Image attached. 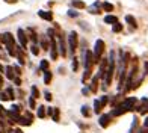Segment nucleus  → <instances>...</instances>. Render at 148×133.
I'll use <instances>...</instances> for the list:
<instances>
[{
    "mask_svg": "<svg viewBox=\"0 0 148 133\" xmlns=\"http://www.w3.org/2000/svg\"><path fill=\"white\" fill-rule=\"evenodd\" d=\"M50 35V39H51V43H50V56L53 61H56L58 59V45H56V39H55V32H53L51 29H49V32H47Z\"/></svg>",
    "mask_w": 148,
    "mask_h": 133,
    "instance_id": "7ed1b4c3",
    "label": "nucleus"
},
{
    "mask_svg": "<svg viewBox=\"0 0 148 133\" xmlns=\"http://www.w3.org/2000/svg\"><path fill=\"white\" fill-rule=\"evenodd\" d=\"M68 15L70 17H77L79 14H77V12H74V11H68Z\"/></svg>",
    "mask_w": 148,
    "mask_h": 133,
    "instance_id": "473e14b6",
    "label": "nucleus"
},
{
    "mask_svg": "<svg viewBox=\"0 0 148 133\" xmlns=\"http://www.w3.org/2000/svg\"><path fill=\"white\" fill-rule=\"evenodd\" d=\"M50 82H51V73L47 70V71H44V83L49 85Z\"/></svg>",
    "mask_w": 148,
    "mask_h": 133,
    "instance_id": "412c9836",
    "label": "nucleus"
},
{
    "mask_svg": "<svg viewBox=\"0 0 148 133\" xmlns=\"http://www.w3.org/2000/svg\"><path fill=\"white\" fill-rule=\"evenodd\" d=\"M100 125H101V127H107V125H109V123H110V115H101L100 117Z\"/></svg>",
    "mask_w": 148,
    "mask_h": 133,
    "instance_id": "f8f14e48",
    "label": "nucleus"
},
{
    "mask_svg": "<svg viewBox=\"0 0 148 133\" xmlns=\"http://www.w3.org/2000/svg\"><path fill=\"white\" fill-rule=\"evenodd\" d=\"M6 95H8V98H14V91H12V89H6Z\"/></svg>",
    "mask_w": 148,
    "mask_h": 133,
    "instance_id": "7c9ffc66",
    "label": "nucleus"
},
{
    "mask_svg": "<svg viewBox=\"0 0 148 133\" xmlns=\"http://www.w3.org/2000/svg\"><path fill=\"white\" fill-rule=\"evenodd\" d=\"M14 82H15L17 85H20V83H21V80H20V79H18V77H14Z\"/></svg>",
    "mask_w": 148,
    "mask_h": 133,
    "instance_id": "e433bc0d",
    "label": "nucleus"
},
{
    "mask_svg": "<svg viewBox=\"0 0 148 133\" xmlns=\"http://www.w3.org/2000/svg\"><path fill=\"white\" fill-rule=\"evenodd\" d=\"M45 100H49V101L51 100V94H50V92H45Z\"/></svg>",
    "mask_w": 148,
    "mask_h": 133,
    "instance_id": "72a5a7b5",
    "label": "nucleus"
},
{
    "mask_svg": "<svg viewBox=\"0 0 148 133\" xmlns=\"http://www.w3.org/2000/svg\"><path fill=\"white\" fill-rule=\"evenodd\" d=\"M103 9H104L106 12H112V11H113V5L109 3V2H104V3H103Z\"/></svg>",
    "mask_w": 148,
    "mask_h": 133,
    "instance_id": "4be33fe9",
    "label": "nucleus"
},
{
    "mask_svg": "<svg viewBox=\"0 0 148 133\" xmlns=\"http://www.w3.org/2000/svg\"><path fill=\"white\" fill-rule=\"evenodd\" d=\"M41 45L44 47V50H47V49H49V44H47L45 41H42V43H41Z\"/></svg>",
    "mask_w": 148,
    "mask_h": 133,
    "instance_id": "f704fd0d",
    "label": "nucleus"
},
{
    "mask_svg": "<svg viewBox=\"0 0 148 133\" xmlns=\"http://www.w3.org/2000/svg\"><path fill=\"white\" fill-rule=\"evenodd\" d=\"M125 21L129 23L130 26H133L134 29L138 27V24H136V20H134V17H132V15H125Z\"/></svg>",
    "mask_w": 148,
    "mask_h": 133,
    "instance_id": "a211bd4d",
    "label": "nucleus"
},
{
    "mask_svg": "<svg viewBox=\"0 0 148 133\" xmlns=\"http://www.w3.org/2000/svg\"><path fill=\"white\" fill-rule=\"evenodd\" d=\"M32 97L33 98H38L39 97V91H38L36 86H32Z\"/></svg>",
    "mask_w": 148,
    "mask_h": 133,
    "instance_id": "a878e982",
    "label": "nucleus"
},
{
    "mask_svg": "<svg viewBox=\"0 0 148 133\" xmlns=\"http://www.w3.org/2000/svg\"><path fill=\"white\" fill-rule=\"evenodd\" d=\"M85 70H92V65L95 64L94 61V53L92 51H85Z\"/></svg>",
    "mask_w": 148,
    "mask_h": 133,
    "instance_id": "39448f33",
    "label": "nucleus"
},
{
    "mask_svg": "<svg viewBox=\"0 0 148 133\" xmlns=\"http://www.w3.org/2000/svg\"><path fill=\"white\" fill-rule=\"evenodd\" d=\"M74 8H77V9H83V8H86V5L83 3V2H80V0H73V3H71Z\"/></svg>",
    "mask_w": 148,
    "mask_h": 133,
    "instance_id": "6ab92c4d",
    "label": "nucleus"
},
{
    "mask_svg": "<svg viewBox=\"0 0 148 133\" xmlns=\"http://www.w3.org/2000/svg\"><path fill=\"white\" fill-rule=\"evenodd\" d=\"M68 47H70V50L73 53L76 51V49H77V33L76 32L70 33V36H68Z\"/></svg>",
    "mask_w": 148,
    "mask_h": 133,
    "instance_id": "423d86ee",
    "label": "nucleus"
},
{
    "mask_svg": "<svg viewBox=\"0 0 148 133\" xmlns=\"http://www.w3.org/2000/svg\"><path fill=\"white\" fill-rule=\"evenodd\" d=\"M30 49H32V55H35V56H36L38 53H39V49H38V45H32Z\"/></svg>",
    "mask_w": 148,
    "mask_h": 133,
    "instance_id": "c756f323",
    "label": "nucleus"
},
{
    "mask_svg": "<svg viewBox=\"0 0 148 133\" xmlns=\"http://www.w3.org/2000/svg\"><path fill=\"white\" fill-rule=\"evenodd\" d=\"M103 51H104V41L103 39H98V41L95 43V45H94V61H95V64L100 62Z\"/></svg>",
    "mask_w": 148,
    "mask_h": 133,
    "instance_id": "f03ea898",
    "label": "nucleus"
},
{
    "mask_svg": "<svg viewBox=\"0 0 148 133\" xmlns=\"http://www.w3.org/2000/svg\"><path fill=\"white\" fill-rule=\"evenodd\" d=\"M5 2H8V3H15L17 0H5Z\"/></svg>",
    "mask_w": 148,
    "mask_h": 133,
    "instance_id": "58836bf2",
    "label": "nucleus"
},
{
    "mask_svg": "<svg viewBox=\"0 0 148 133\" xmlns=\"http://www.w3.org/2000/svg\"><path fill=\"white\" fill-rule=\"evenodd\" d=\"M3 71H5V68L2 66V64H0V73H3Z\"/></svg>",
    "mask_w": 148,
    "mask_h": 133,
    "instance_id": "a19ab883",
    "label": "nucleus"
},
{
    "mask_svg": "<svg viewBox=\"0 0 148 133\" xmlns=\"http://www.w3.org/2000/svg\"><path fill=\"white\" fill-rule=\"evenodd\" d=\"M104 23H107V24H115V23H118V18H116L115 15H106V17H104Z\"/></svg>",
    "mask_w": 148,
    "mask_h": 133,
    "instance_id": "2eb2a0df",
    "label": "nucleus"
},
{
    "mask_svg": "<svg viewBox=\"0 0 148 133\" xmlns=\"http://www.w3.org/2000/svg\"><path fill=\"white\" fill-rule=\"evenodd\" d=\"M5 71H6V76H8L9 80H14V68L12 66H6Z\"/></svg>",
    "mask_w": 148,
    "mask_h": 133,
    "instance_id": "f3484780",
    "label": "nucleus"
},
{
    "mask_svg": "<svg viewBox=\"0 0 148 133\" xmlns=\"http://www.w3.org/2000/svg\"><path fill=\"white\" fill-rule=\"evenodd\" d=\"M107 101H109V97L107 95H103V97H100V100H95V101H94V112L100 114V112L103 110V108L107 104Z\"/></svg>",
    "mask_w": 148,
    "mask_h": 133,
    "instance_id": "20e7f679",
    "label": "nucleus"
},
{
    "mask_svg": "<svg viewBox=\"0 0 148 133\" xmlns=\"http://www.w3.org/2000/svg\"><path fill=\"white\" fill-rule=\"evenodd\" d=\"M0 49H2V43H0Z\"/></svg>",
    "mask_w": 148,
    "mask_h": 133,
    "instance_id": "79ce46f5",
    "label": "nucleus"
},
{
    "mask_svg": "<svg viewBox=\"0 0 148 133\" xmlns=\"http://www.w3.org/2000/svg\"><path fill=\"white\" fill-rule=\"evenodd\" d=\"M77 66H79V64H77V59H73V70L76 71V70H77Z\"/></svg>",
    "mask_w": 148,
    "mask_h": 133,
    "instance_id": "2f4dec72",
    "label": "nucleus"
},
{
    "mask_svg": "<svg viewBox=\"0 0 148 133\" xmlns=\"http://www.w3.org/2000/svg\"><path fill=\"white\" fill-rule=\"evenodd\" d=\"M2 43L8 47V45H15V41H14V36L11 35L9 32H6L2 35Z\"/></svg>",
    "mask_w": 148,
    "mask_h": 133,
    "instance_id": "0eeeda50",
    "label": "nucleus"
},
{
    "mask_svg": "<svg viewBox=\"0 0 148 133\" xmlns=\"http://www.w3.org/2000/svg\"><path fill=\"white\" fill-rule=\"evenodd\" d=\"M134 104H136V98L134 97H130V98H127V100H124V101L121 103V106H123L125 110H132Z\"/></svg>",
    "mask_w": 148,
    "mask_h": 133,
    "instance_id": "1a4fd4ad",
    "label": "nucleus"
},
{
    "mask_svg": "<svg viewBox=\"0 0 148 133\" xmlns=\"http://www.w3.org/2000/svg\"><path fill=\"white\" fill-rule=\"evenodd\" d=\"M112 30H113V32H115V33H118V32H121V30H123V24H119V23H115V24H113V26H112Z\"/></svg>",
    "mask_w": 148,
    "mask_h": 133,
    "instance_id": "5701e85b",
    "label": "nucleus"
},
{
    "mask_svg": "<svg viewBox=\"0 0 148 133\" xmlns=\"http://www.w3.org/2000/svg\"><path fill=\"white\" fill-rule=\"evenodd\" d=\"M113 71H115V58H113V53L109 58V64H107V71H106V76H104V83L106 85H110L112 79H113Z\"/></svg>",
    "mask_w": 148,
    "mask_h": 133,
    "instance_id": "f257e3e1",
    "label": "nucleus"
},
{
    "mask_svg": "<svg viewBox=\"0 0 148 133\" xmlns=\"http://www.w3.org/2000/svg\"><path fill=\"white\" fill-rule=\"evenodd\" d=\"M139 112H140V114H147V112H148V98L142 100V106L139 108Z\"/></svg>",
    "mask_w": 148,
    "mask_h": 133,
    "instance_id": "dca6fc26",
    "label": "nucleus"
},
{
    "mask_svg": "<svg viewBox=\"0 0 148 133\" xmlns=\"http://www.w3.org/2000/svg\"><path fill=\"white\" fill-rule=\"evenodd\" d=\"M18 41H20V45H21L23 49H26V45H27V35H26V32L23 29H18Z\"/></svg>",
    "mask_w": 148,
    "mask_h": 133,
    "instance_id": "6e6552de",
    "label": "nucleus"
},
{
    "mask_svg": "<svg viewBox=\"0 0 148 133\" xmlns=\"http://www.w3.org/2000/svg\"><path fill=\"white\" fill-rule=\"evenodd\" d=\"M144 124H145V127H147V129H148V118H147V119H145V123H144Z\"/></svg>",
    "mask_w": 148,
    "mask_h": 133,
    "instance_id": "ea45409f",
    "label": "nucleus"
},
{
    "mask_svg": "<svg viewBox=\"0 0 148 133\" xmlns=\"http://www.w3.org/2000/svg\"><path fill=\"white\" fill-rule=\"evenodd\" d=\"M88 109H89L88 106H83V108H82V115H83V117H89V115H91V112H89Z\"/></svg>",
    "mask_w": 148,
    "mask_h": 133,
    "instance_id": "cd10ccee",
    "label": "nucleus"
},
{
    "mask_svg": "<svg viewBox=\"0 0 148 133\" xmlns=\"http://www.w3.org/2000/svg\"><path fill=\"white\" fill-rule=\"evenodd\" d=\"M98 79H100L98 76H95V77L92 79V83H91V91H92V92H95L97 88H98V85H97V83H98Z\"/></svg>",
    "mask_w": 148,
    "mask_h": 133,
    "instance_id": "aec40b11",
    "label": "nucleus"
},
{
    "mask_svg": "<svg viewBox=\"0 0 148 133\" xmlns=\"http://www.w3.org/2000/svg\"><path fill=\"white\" fill-rule=\"evenodd\" d=\"M29 106H30L32 109H35V108H36V104H35V98H33V97H30V98H29Z\"/></svg>",
    "mask_w": 148,
    "mask_h": 133,
    "instance_id": "c85d7f7f",
    "label": "nucleus"
},
{
    "mask_svg": "<svg viewBox=\"0 0 148 133\" xmlns=\"http://www.w3.org/2000/svg\"><path fill=\"white\" fill-rule=\"evenodd\" d=\"M39 70H42V71L49 70V61H41V64H39Z\"/></svg>",
    "mask_w": 148,
    "mask_h": 133,
    "instance_id": "b1692460",
    "label": "nucleus"
},
{
    "mask_svg": "<svg viewBox=\"0 0 148 133\" xmlns=\"http://www.w3.org/2000/svg\"><path fill=\"white\" fill-rule=\"evenodd\" d=\"M107 59H103L101 61V64H100V73H98V77L100 79H103L104 76H106V71H107Z\"/></svg>",
    "mask_w": 148,
    "mask_h": 133,
    "instance_id": "9b49d317",
    "label": "nucleus"
},
{
    "mask_svg": "<svg viewBox=\"0 0 148 133\" xmlns=\"http://www.w3.org/2000/svg\"><path fill=\"white\" fill-rule=\"evenodd\" d=\"M44 109H45L44 106H39V108H38V117L39 118H44L45 117V110Z\"/></svg>",
    "mask_w": 148,
    "mask_h": 133,
    "instance_id": "393cba45",
    "label": "nucleus"
},
{
    "mask_svg": "<svg viewBox=\"0 0 148 133\" xmlns=\"http://www.w3.org/2000/svg\"><path fill=\"white\" fill-rule=\"evenodd\" d=\"M47 114H49V115H53V108H49V109H47Z\"/></svg>",
    "mask_w": 148,
    "mask_h": 133,
    "instance_id": "c9c22d12",
    "label": "nucleus"
},
{
    "mask_svg": "<svg viewBox=\"0 0 148 133\" xmlns=\"http://www.w3.org/2000/svg\"><path fill=\"white\" fill-rule=\"evenodd\" d=\"M38 15L41 18H44V20H47V21H51V20H53V14H51V12H47V11H39Z\"/></svg>",
    "mask_w": 148,
    "mask_h": 133,
    "instance_id": "4468645a",
    "label": "nucleus"
},
{
    "mask_svg": "<svg viewBox=\"0 0 148 133\" xmlns=\"http://www.w3.org/2000/svg\"><path fill=\"white\" fill-rule=\"evenodd\" d=\"M125 112H127V110H125V109L123 108V106L119 104V106H118L116 109H113V110L110 112V115H112V117H119V115H123V114H125Z\"/></svg>",
    "mask_w": 148,
    "mask_h": 133,
    "instance_id": "ddd939ff",
    "label": "nucleus"
},
{
    "mask_svg": "<svg viewBox=\"0 0 148 133\" xmlns=\"http://www.w3.org/2000/svg\"><path fill=\"white\" fill-rule=\"evenodd\" d=\"M59 51L62 56H66V45H65V38L64 35H59Z\"/></svg>",
    "mask_w": 148,
    "mask_h": 133,
    "instance_id": "9d476101",
    "label": "nucleus"
},
{
    "mask_svg": "<svg viewBox=\"0 0 148 133\" xmlns=\"http://www.w3.org/2000/svg\"><path fill=\"white\" fill-rule=\"evenodd\" d=\"M53 119L59 121V109L58 108H53Z\"/></svg>",
    "mask_w": 148,
    "mask_h": 133,
    "instance_id": "bb28decb",
    "label": "nucleus"
},
{
    "mask_svg": "<svg viewBox=\"0 0 148 133\" xmlns=\"http://www.w3.org/2000/svg\"><path fill=\"white\" fill-rule=\"evenodd\" d=\"M14 70H15V73H17V74H21V71H20V68H18V66H14Z\"/></svg>",
    "mask_w": 148,
    "mask_h": 133,
    "instance_id": "4c0bfd02",
    "label": "nucleus"
}]
</instances>
